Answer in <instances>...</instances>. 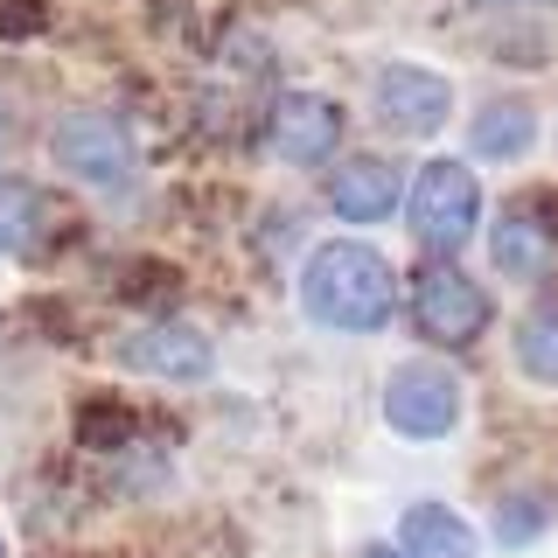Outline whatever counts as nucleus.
<instances>
[{
    "label": "nucleus",
    "mask_w": 558,
    "mask_h": 558,
    "mask_svg": "<svg viewBox=\"0 0 558 558\" xmlns=\"http://www.w3.org/2000/svg\"><path fill=\"white\" fill-rule=\"evenodd\" d=\"M488 266L510 279V287H537V279L558 266V231H551L545 209H531V203L502 209V217L488 223Z\"/></svg>",
    "instance_id": "obj_10"
},
{
    "label": "nucleus",
    "mask_w": 558,
    "mask_h": 558,
    "mask_svg": "<svg viewBox=\"0 0 558 558\" xmlns=\"http://www.w3.org/2000/svg\"><path fill=\"white\" fill-rule=\"evenodd\" d=\"M119 371L154 377V384H209L217 377V342L189 322H147L133 336H119Z\"/></svg>",
    "instance_id": "obj_8"
},
{
    "label": "nucleus",
    "mask_w": 558,
    "mask_h": 558,
    "mask_svg": "<svg viewBox=\"0 0 558 558\" xmlns=\"http://www.w3.org/2000/svg\"><path fill=\"white\" fill-rule=\"evenodd\" d=\"M49 231V196L28 174H0V258H28Z\"/></svg>",
    "instance_id": "obj_13"
},
{
    "label": "nucleus",
    "mask_w": 558,
    "mask_h": 558,
    "mask_svg": "<svg viewBox=\"0 0 558 558\" xmlns=\"http://www.w3.org/2000/svg\"><path fill=\"white\" fill-rule=\"evenodd\" d=\"M405 231L426 258H461V244L482 231V182L468 161H453V154H440V161H426L405 182Z\"/></svg>",
    "instance_id": "obj_3"
},
{
    "label": "nucleus",
    "mask_w": 558,
    "mask_h": 558,
    "mask_svg": "<svg viewBox=\"0 0 558 558\" xmlns=\"http://www.w3.org/2000/svg\"><path fill=\"white\" fill-rule=\"evenodd\" d=\"M371 112L398 140H433L453 119V77L433 63H412V57L377 63L371 70Z\"/></svg>",
    "instance_id": "obj_6"
},
{
    "label": "nucleus",
    "mask_w": 558,
    "mask_h": 558,
    "mask_svg": "<svg viewBox=\"0 0 558 558\" xmlns=\"http://www.w3.org/2000/svg\"><path fill=\"white\" fill-rule=\"evenodd\" d=\"M510 356H517V371L531 384L558 391V307H531V314H523L517 336H510Z\"/></svg>",
    "instance_id": "obj_14"
},
{
    "label": "nucleus",
    "mask_w": 558,
    "mask_h": 558,
    "mask_svg": "<svg viewBox=\"0 0 558 558\" xmlns=\"http://www.w3.org/2000/svg\"><path fill=\"white\" fill-rule=\"evenodd\" d=\"M537 147V105L531 98H488L468 119V154L475 161H523Z\"/></svg>",
    "instance_id": "obj_12"
},
{
    "label": "nucleus",
    "mask_w": 558,
    "mask_h": 558,
    "mask_svg": "<svg viewBox=\"0 0 558 558\" xmlns=\"http://www.w3.org/2000/svg\"><path fill=\"white\" fill-rule=\"evenodd\" d=\"M43 154L63 182L92 189V196H126L140 182V140L119 112L105 105H63L43 133Z\"/></svg>",
    "instance_id": "obj_2"
},
{
    "label": "nucleus",
    "mask_w": 558,
    "mask_h": 558,
    "mask_svg": "<svg viewBox=\"0 0 558 558\" xmlns=\"http://www.w3.org/2000/svg\"><path fill=\"white\" fill-rule=\"evenodd\" d=\"M363 558H405L398 545H363Z\"/></svg>",
    "instance_id": "obj_18"
},
{
    "label": "nucleus",
    "mask_w": 558,
    "mask_h": 558,
    "mask_svg": "<svg viewBox=\"0 0 558 558\" xmlns=\"http://www.w3.org/2000/svg\"><path fill=\"white\" fill-rule=\"evenodd\" d=\"M14 154V112H8V98H0V161Z\"/></svg>",
    "instance_id": "obj_17"
},
{
    "label": "nucleus",
    "mask_w": 558,
    "mask_h": 558,
    "mask_svg": "<svg viewBox=\"0 0 558 558\" xmlns=\"http://www.w3.org/2000/svg\"><path fill=\"white\" fill-rule=\"evenodd\" d=\"M0 558H14V551H8V537H0Z\"/></svg>",
    "instance_id": "obj_19"
},
{
    "label": "nucleus",
    "mask_w": 558,
    "mask_h": 558,
    "mask_svg": "<svg viewBox=\"0 0 558 558\" xmlns=\"http://www.w3.org/2000/svg\"><path fill=\"white\" fill-rule=\"evenodd\" d=\"M482 14H537V8H558V0H468Z\"/></svg>",
    "instance_id": "obj_16"
},
{
    "label": "nucleus",
    "mask_w": 558,
    "mask_h": 558,
    "mask_svg": "<svg viewBox=\"0 0 558 558\" xmlns=\"http://www.w3.org/2000/svg\"><path fill=\"white\" fill-rule=\"evenodd\" d=\"M405 314H412V328L426 342H440V349H468L475 336H488V293H482V279L468 272V266H453V258H426V266L412 272V293H405Z\"/></svg>",
    "instance_id": "obj_5"
},
{
    "label": "nucleus",
    "mask_w": 558,
    "mask_h": 558,
    "mask_svg": "<svg viewBox=\"0 0 558 558\" xmlns=\"http://www.w3.org/2000/svg\"><path fill=\"white\" fill-rule=\"evenodd\" d=\"M301 314L328 336H384L398 322V272L363 238H322L301 258Z\"/></svg>",
    "instance_id": "obj_1"
},
{
    "label": "nucleus",
    "mask_w": 558,
    "mask_h": 558,
    "mask_svg": "<svg viewBox=\"0 0 558 558\" xmlns=\"http://www.w3.org/2000/svg\"><path fill=\"white\" fill-rule=\"evenodd\" d=\"M342 147V105L328 92H279L266 112V154L279 168H328Z\"/></svg>",
    "instance_id": "obj_7"
},
{
    "label": "nucleus",
    "mask_w": 558,
    "mask_h": 558,
    "mask_svg": "<svg viewBox=\"0 0 558 558\" xmlns=\"http://www.w3.org/2000/svg\"><path fill=\"white\" fill-rule=\"evenodd\" d=\"M461 412H468L461 371H447V363H433V356H405L384 377V426L412 447L453 440V433H461Z\"/></svg>",
    "instance_id": "obj_4"
},
{
    "label": "nucleus",
    "mask_w": 558,
    "mask_h": 558,
    "mask_svg": "<svg viewBox=\"0 0 558 558\" xmlns=\"http://www.w3.org/2000/svg\"><path fill=\"white\" fill-rule=\"evenodd\" d=\"M398 551L405 558H482V537H475V523L461 510H447V502H412V510L398 517Z\"/></svg>",
    "instance_id": "obj_11"
},
{
    "label": "nucleus",
    "mask_w": 558,
    "mask_h": 558,
    "mask_svg": "<svg viewBox=\"0 0 558 558\" xmlns=\"http://www.w3.org/2000/svg\"><path fill=\"white\" fill-rule=\"evenodd\" d=\"M545 531H551V502L537 496V488H510V496L496 502V545L502 551H531Z\"/></svg>",
    "instance_id": "obj_15"
},
{
    "label": "nucleus",
    "mask_w": 558,
    "mask_h": 558,
    "mask_svg": "<svg viewBox=\"0 0 558 558\" xmlns=\"http://www.w3.org/2000/svg\"><path fill=\"white\" fill-rule=\"evenodd\" d=\"M322 196L336 209V223L371 231V223H391V209L405 203V168L384 161V154H342V161H328Z\"/></svg>",
    "instance_id": "obj_9"
}]
</instances>
